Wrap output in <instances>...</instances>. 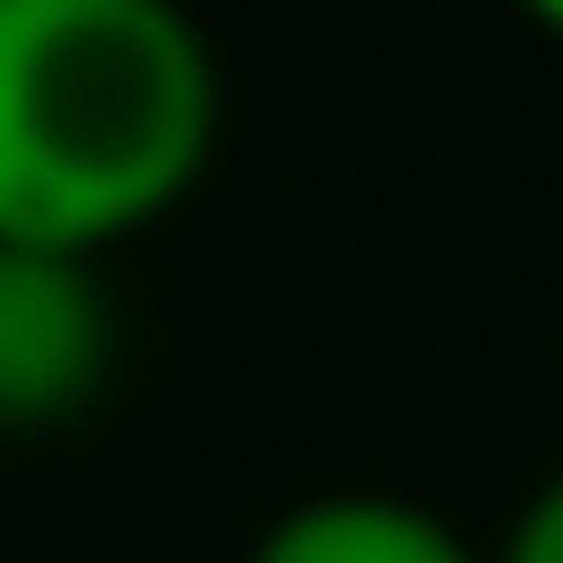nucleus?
<instances>
[{
    "instance_id": "obj_2",
    "label": "nucleus",
    "mask_w": 563,
    "mask_h": 563,
    "mask_svg": "<svg viewBox=\"0 0 563 563\" xmlns=\"http://www.w3.org/2000/svg\"><path fill=\"white\" fill-rule=\"evenodd\" d=\"M115 376V302L104 262L0 241V439L74 428Z\"/></svg>"
},
{
    "instance_id": "obj_3",
    "label": "nucleus",
    "mask_w": 563,
    "mask_h": 563,
    "mask_svg": "<svg viewBox=\"0 0 563 563\" xmlns=\"http://www.w3.org/2000/svg\"><path fill=\"white\" fill-rule=\"evenodd\" d=\"M251 563H490V553H470L460 522L397 501V490H313L262 522Z\"/></svg>"
},
{
    "instance_id": "obj_1",
    "label": "nucleus",
    "mask_w": 563,
    "mask_h": 563,
    "mask_svg": "<svg viewBox=\"0 0 563 563\" xmlns=\"http://www.w3.org/2000/svg\"><path fill=\"white\" fill-rule=\"evenodd\" d=\"M220 146V53L178 0H0V241L104 262Z\"/></svg>"
},
{
    "instance_id": "obj_5",
    "label": "nucleus",
    "mask_w": 563,
    "mask_h": 563,
    "mask_svg": "<svg viewBox=\"0 0 563 563\" xmlns=\"http://www.w3.org/2000/svg\"><path fill=\"white\" fill-rule=\"evenodd\" d=\"M522 11H532V21H543V32H563V0H522Z\"/></svg>"
},
{
    "instance_id": "obj_4",
    "label": "nucleus",
    "mask_w": 563,
    "mask_h": 563,
    "mask_svg": "<svg viewBox=\"0 0 563 563\" xmlns=\"http://www.w3.org/2000/svg\"><path fill=\"white\" fill-rule=\"evenodd\" d=\"M490 563H563V481H543L522 501V522H511V543L490 553Z\"/></svg>"
}]
</instances>
